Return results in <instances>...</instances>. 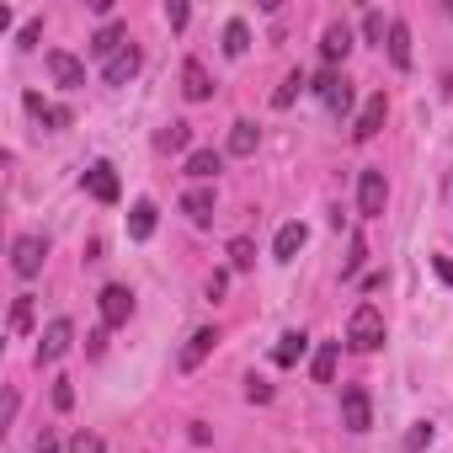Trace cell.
<instances>
[{"mask_svg":"<svg viewBox=\"0 0 453 453\" xmlns=\"http://www.w3.org/2000/svg\"><path fill=\"white\" fill-rule=\"evenodd\" d=\"M347 342H352L357 352H373V347L384 342V315H379L373 304H357L352 320H347Z\"/></svg>","mask_w":453,"mask_h":453,"instance_id":"cell-1","label":"cell"},{"mask_svg":"<svg viewBox=\"0 0 453 453\" xmlns=\"http://www.w3.org/2000/svg\"><path fill=\"white\" fill-rule=\"evenodd\" d=\"M315 96L326 102V112H331V118H347V107H352V81H347V75H336V70H326V75L315 81Z\"/></svg>","mask_w":453,"mask_h":453,"instance_id":"cell-2","label":"cell"},{"mask_svg":"<svg viewBox=\"0 0 453 453\" xmlns=\"http://www.w3.org/2000/svg\"><path fill=\"white\" fill-rule=\"evenodd\" d=\"M384 203H389V181H384V171H363V176H357V213H363V219H379Z\"/></svg>","mask_w":453,"mask_h":453,"instance_id":"cell-3","label":"cell"},{"mask_svg":"<svg viewBox=\"0 0 453 453\" xmlns=\"http://www.w3.org/2000/svg\"><path fill=\"white\" fill-rule=\"evenodd\" d=\"M43 257H49V241H43V235H22V241L12 246V273H17V278H38V273H43Z\"/></svg>","mask_w":453,"mask_h":453,"instance_id":"cell-4","label":"cell"},{"mask_svg":"<svg viewBox=\"0 0 453 453\" xmlns=\"http://www.w3.org/2000/svg\"><path fill=\"white\" fill-rule=\"evenodd\" d=\"M342 426H347V432H357V437L373 426V400H368V389H357V384H352V389H342Z\"/></svg>","mask_w":453,"mask_h":453,"instance_id":"cell-5","label":"cell"},{"mask_svg":"<svg viewBox=\"0 0 453 453\" xmlns=\"http://www.w3.org/2000/svg\"><path fill=\"white\" fill-rule=\"evenodd\" d=\"M96 310H102V326H128V315H134V294H128L123 283H107V288L96 294Z\"/></svg>","mask_w":453,"mask_h":453,"instance_id":"cell-6","label":"cell"},{"mask_svg":"<svg viewBox=\"0 0 453 453\" xmlns=\"http://www.w3.org/2000/svg\"><path fill=\"white\" fill-rule=\"evenodd\" d=\"M70 342H75V326L59 315V320H49V331H43V342H38V368H49V363H59L65 352H70Z\"/></svg>","mask_w":453,"mask_h":453,"instance_id":"cell-7","label":"cell"},{"mask_svg":"<svg viewBox=\"0 0 453 453\" xmlns=\"http://www.w3.org/2000/svg\"><path fill=\"white\" fill-rule=\"evenodd\" d=\"M384 118H389V96H384V91H373V96L363 102L357 123H352V139H357V144H368V139H373V134L384 128Z\"/></svg>","mask_w":453,"mask_h":453,"instance_id":"cell-8","label":"cell"},{"mask_svg":"<svg viewBox=\"0 0 453 453\" xmlns=\"http://www.w3.org/2000/svg\"><path fill=\"white\" fill-rule=\"evenodd\" d=\"M213 347H219V331H213V326H197V331L181 342V352H176V368H181V373H192V368H197V363H203Z\"/></svg>","mask_w":453,"mask_h":453,"instance_id":"cell-9","label":"cell"},{"mask_svg":"<svg viewBox=\"0 0 453 453\" xmlns=\"http://www.w3.org/2000/svg\"><path fill=\"white\" fill-rule=\"evenodd\" d=\"M43 65H49V75H54V81L65 86V91L86 86V65H81L75 54H65V49H49V59H43Z\"/></svg>","mask_w":453,"mask_h":453,"instance_id":"cell-10","label":"cell"},{"mask_svg":"<svg viewBox=\"0 0 453 453\" xmlns=\"http://www.w3.org/2000/svg\"><path fill=\"white\" fill-rule=\"evenodd\" d=\"M86 192H91L96 203H118V197H123V187H118V171H112L107 160L86 165Z\"/></svg>","mask_w":453,"mask_h":453,"instance_id":"cell-11","label":"cell"},{"mask_svg":"<svg viewBox=\"0 0 453 453\" xmlns=\"http://www.w3.org/2000/svg\"><path fill=\"white\" fill-rule=\"evenodd\" d=\"M139 65H144V54H139V49L128 43L123 54H112V59L102 65V81H107V86H128V81L139 75Z\"/></svg>","mask_w":453,"mask_h":453,"instance_id":"cell-12","label":"cell"},{"mask_svg":"<svg viewBox=\"0 0 453 453\" xmlns=\"http://www.w3.org/2000/svg\"><path fill=\"white\" fill-rule=\"evenodd\" d=\"M181 96H187V102H208V96H213V81H208L203 59H187V65H181Z\"/></svg>","mask_w":453,"mask_h":453,"instance_id":"cell-13","label":"cell"},{"mask_svg":"<svg viewBox=\"0 0 453 453\" xmlns=\"http://www.w3.org/2000/svg\"><path fill=\"white\" fill-rule=\"evenodd\" d=\"M320 54H326V65L347 59V54H352V27H347V22H331V27L320 33Z\"/></svg>","mask_w":453,"mask_h":453,"instance_id":"cell-14","label":"cell"},{"mask_svg":"<svg viewBox=\"0 0 453 453\" xmlns=\"http://www.w3.org/2000/svg\"><path fill=\"white\" fill-rule=\"evenodd\" d=\"M123 38H128V27H123V22H107V27H102V33H96V38H91V54H96V59H102V65H107V59H112V54H123V49H128V43H123Z\"/></svg>","mask_w":453,"mask_h":453,"instance_id":"cell-15","label":"cell"},{"mask_svg":"<svg viewBox=\"0 0 453 453\" xmlns=\"http://www.w3.org/2000/svg\"><path fill=\"white\" fill-rule=\"evenodd\" d=\"M181 213H187L192 224H208V219H213V187H187V192H181Z\"/></svg>","mask_w":453,"mask_h":453,"instance_id":"cell-16","label":"cell"},{"mask_svg":"<svg viewBox=\"0 0 453 453\" xmlns=\"http://www.w3.org/2000/svg\"><path fill=\"white\" fill-rule=\"evenodd\" d=\"M304 241H310V230H304V224H283V230H278V241H273V257H278V262H294V257L304 251Z\"/></svg>","mask_w":453,"mask_h":453,"instance_id":"cell-17","label":"cell"},{"mask_svg":"<svg viewBox=\"0 0 453 453\" xmlns=\"http://www.w3.org/2000/svg\"><path fill=\"white\" fill-rule=\"evenodd\" d=\"M304 347H310V336H304V331H283V336H278V347H273V363H278V368H294V363L304 357Z\"/></svg>","mask_w":453,"mask_h":453,"instance_id":"cell-18","label":"cell"},{"mask_svg":"<svg viewBox=\"0 0 453 453\" xmlns=\"http://www.w3.org/2000/svg\"><path fill=\"white\" fill-rule=\"evenodd\" d=\"M219 165H224L219 150H192V155H187V176H192V181H213Z\"/></svg>","mask_w":453,"mask_h":453,"instance_id":"cell-19","label":"cell"},{"mask_svg":"<svg viewBox=\"0 0 453 453\" xmlns=\"http://www.w3.org/2000/svg\"><path fill=\"white\" fill-rule=\"evenodd\" d=\"M128 235H134V241H150V235H155V203H150V197H139V203L128 208Z\"/></svg>","mask_w":453,"mask_h":453,"instance_id":"cell-20","label":"cell"},{"mask_svg":"<svg viewBox=\"0 0 453 453\" xmlns=\"http://www.w3.org/2000/svg\"><path fill=\"white\" fill-rule=\"evenodd\" d=\"M389 65L411 70V27L405 22H389Z\"/></svg>","mask_w":453,"mask_h":453,"instance_id":"cell-21","label":"cell"},{"mask_svg":"<svg viewBox=\"0 0 453 453\" xmlns=\"http://www.w3.org/2000/svg\"><path fill=\"white\" fill-rule=\"evenodd\" d=\"M27 112H33L38 123H49V128H70V112H65V107H49L38 91H27Z\"/></svg>","mask_w":453,"mask_h":453,"instance_id":"cell-22","label":"cell"},{"mask_svg":"<svg viewBox=\"0 0 453 453\" xmlns=\"http://www.w3.org/2000/svg\"><path fill=\"white\" fill-rule=\"evenodd\" d=\"M257 139H262V134H257V123H251V118L230 123V155H251V150H257Z\"/></svg>","mask_w":453,"mask_h":453,"instance_id":"cell-23","label":"cell"},{"mask_svg":"<svg viewBox=\"0 0 453 453\" xmlns=\"http://www.w3.org/2000/svg\"><path fill=\"white\" fill-rule=\"evenodd\" d=\"M336 357H342V342H320V352H315V384L336 379Z\"/></svg>","mask_w":453,"mask_h":453,"instance_id":"cell-24","label":"cell"},{"mask_svg":"<svg viewBox=\"0 0 453 453\" xmlns=\"http://www.w3.org/2000/svg\"><path fill=\"white\" fill-rule=\"evenodd\" d=\"M246 49H251V27H246V22H230V27H224V54L241 59Z\"/></svg>","mask_w":453,"mask_h":453,"instance_id":"cell-25","label":"cell"},{"mask_svg":"<svg viewBox=\"0 0 453 453\" xmlns=\"http://www.w3.org/2000/svg\"><path fill=\"white\" fill-rule=\"evenodd\" d=\"M304 86H310V81H304V70H288V75H283V86L273 91V107H288V102H294Z\"/></svg>","mask_w":453,"mask_h":453,"instance_id":"cell-26","label":"cell"},{"mask_svg":"<svg viewBox=\"0 0 453 453\" xmlns=\"http://www.w3.org/2000/svg\"><path fill=\"white\" fill-rule=\"evenodd\" d=\"M187 139H192V128H187V123H171V128H160V139H155V150H165V155H176V150H187Z\"/></svg>","mask_w":453,"mask_h":453,"instance_id":"cell-27","label":"cell"},{"mask_svg":"<svg viewBox=\"0 0 453 453\" xmlns=\"http://www.w3.org/2000/svg\"><path fill=\"white\" fill-rule=\"evenodd\" d=\"M432 448V421H411V432L400 437V453H421Z\"/></svg>","mask_w":453,"mask_h":453,"instance_id":"cell-28","label":"cell"},{"mask_svg":"<svg viewBox=\"0 0 453 453\" xmlns=\"http://www.w3.org/2000/svg\"><path fill=\"white\" fill-rule=\"evenodd\" d=\"M33 326V294H17V304H12V336H22Z\"/></svg>","mask_w":453,"mask_h":453,"instance_id":"cell-29","label":"cell"},{"mask_svg":"<svg viewBox=\"0 0 453 453\" xmlns=\"http://www.w3.org/2000/svg\"><path fill=\"white\" fill-rule=\"evenodd\" d=\"M363 38L384 49V38H389V22H384V12H368V17H363Z\"/></svg>","mask_w":453,"mask_h":453,"instance_id":"cell-30","label":"cell"},{"mask_svg":"<svg viewBox=\"0 0 453 453\" xmlns=\"http://www.w3.org/2000/svg\"><path fill=\"white\" fill-rule=\"evenodd\" d=\"M251 262H257V246H251L246 235H241V241H230V267H235V273H246Z\"/></svg>","mask_w":453,"mask_h":453,"instance_id":"cell-31","label":"cell"},{"mask_svg":"<svg viewBox=\"0 0 453 453\" xmlns=\"http://www.w3.org/2000/svg\"><path fill=\"white\" fill-rule=\"evenodd\" d=\"M70 453H107V442H102L96 432H75V437H70Z\"/></svg>","mask_w":453,"mask_h":453,"instance_id":"cell-32","label":"cell"},{"mask_svg":"<svg viewBox=\"0 0 453 453\" xmlns=\"http://www.w3.org/2000/svg\"><path fill=\"white\" fill-rule=\"evenodd\" d=\"M38 38H43V17H33V22H27V27H22V38H17V43H22V49H33V43H38Z\"/></svg>","mask_w":453,"mask_h":453,"instance_id":"cell-33","label":"cell"},{"mask_svg":"<svg viewBox=\"0 0 453 453\" xmlns=\"http://www.w3.org/2000/svg\"><path fill=\"white\" fill-rule=\"evenodd\" d=\"M246 400H257V405H262V400H273V384H262V379H246Z\"/></svg>","mask_w":453,"mask_h":453,"instance_id":"cell-34","label":"cell"},{"mask_svg":"<svg viewBox=\"0 0 453 453\" xmlns=\"http://www.w3.org/2000/svg\"><path fill=\"white\" fill-rule=\"evenodd\" d=\"M54 405H59V411H70V405H75V389H70V379H59V384H54Z\"/></svg>","mask_w":453,"mask_h":453,"instance_id":"cell-35","label":"cell"},{"mask_svg":"<svg viewBox=\"0 0 453 453\" xmlns=\"http://www.w3.org/2000/svg\"><path fill=\"white\" fill-rule=\"evenodd\" d=\"M363 257H368V246H363V241H352V257H347V267H342V273H347V278H352V273H357V267H363Z\"/></svg>","mask_w":453,"mask_h":453,"instance_id":"cell-36","label":"cell"},{"mask_svg":"<svg viewBox=\"0 0 453 453\" xmlns=\"http://www.w3.org/2000/svg\"><path fill=\"white\" fill-rule=\"evenodd\" d=\"M187 17H192V12L181 6V0H176V6H165V22H171V27H187Z\"/></svg>","mask_w":453,"mask_h":453,"instance_id":"cell-37","label":"cell"},{"mask_svg":"<svg viewBox=\"0 0 453 453\" xmlns=\"http://www.w3.org/2000/svg\"><path fill=\"white\" fill-rule=\"evenodd\" d=\"M33 453H59V437H54V432H38V442H33Z\"/></svg>","mask_w":453,"mask_h":453,"instance_id":"cell-38","label":"cell"},{"mask_svg":"<svg viewBox=\"0 0 453 453\" xmlns=\"http://www.w3.org/2000/svg\"><path fill=\"white\" fill-rule=\"evenodd\" d=\"M437 273H442V278L453 283V262H448V257H437Z\"/></svg>","mask_w":453,"mask_h":453,"instance_id":"cell-39","label":"cell"},{"mask_svg":"<svg viewBox=\"0 0 453 453\" xmlns=\"http://www.w3.org/2000/svg\"><path fill=\"white\" fill-rule=\"evenodd\" d=\"M448 17H453V0H448Z\"/></svg>","mask_w":453,"mask_h":453,"instance_id":"cell-40","label":"cell"}]
</instances>
